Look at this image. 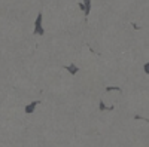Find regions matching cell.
<instances>
[{"label": "cell", "mask_w": 149, "mask_h": 147, "mask_svg": "<svg viewBox=\"0 0 149 147\" xmlns=\"http://www.w3.org/2000/svg\"><path fill=\"white\" fill-rule=\"evenodd\" d=\"M66 70H69V71L72 73V75L78 73V67H76V66H67V67H66Z\"/></svg>", "instance_id": "3"}, {"label": "cell", "mask_w": 149, "mask_h": 147, "mask_svg": "<svg viewBox=\"0 0 149 147\" xmlns=\"http://www.w3.org/2000/svg\"><path fill=\"white\" fill-rule=\"evenodd\" d=\"M145 73H148V75H149V63L145 64Z\"/></svg>", "instance_id": "4"}, {"label": "cell", "mask_w": 149, "mask_h": 147, "mask_svg": "<svg viewBox=\"0 0 149 147\" xmlns=\"http://www.w3.org/2000/svg\"><path fill=\"white\" fill-rule=\"evenodd\" d=\"M40 21H42V14L37 17V21H36V30H34L36 34H43V28H40Z\"/></svg>", "instance_id": "1"}, {"label": "cell", "mask_w": 149, "mask_h": 147, "mask_svg": "<svg viewBox=\"0 0 149 147\" xmlns=\"http://www.w3.org/2000/svg\"><path fill=\"white\" fill-rule=\"evenodd\" d=\"M37 104H39V101H34V103H31L30 106H27V107H26V112H27V113H33V110H34V107H36Z\"/></svg>", "instance_id": "2"}]
</instances>
